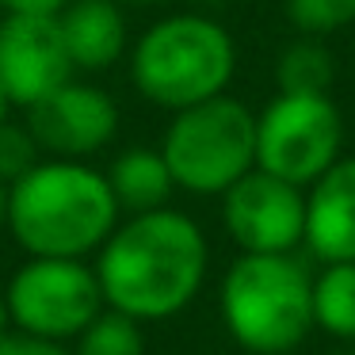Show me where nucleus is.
I'll return each instance as SVG.
<instances>
[{
	"label": "nucleus",
	"instance_id": "15",
	"mask_svg": "<svg viewBox=\"0 0 355 355\" xmlns=\"http://www.w3.org/2000/svg\"><path fill=\"white\" fill-rule=\"evenodd\" d=\"M279 92H329L332 85V54L317 39H298L275 62Z\"/></svg>",
	"mask_w": 355,
	"mask_h": 355
},
{
	"label": "nucleus",
	"instance_id": "10",
	"mask_svg": "<svg viewBox=\"0 0 355 355\" xmlns=\"http://www.w3.org/2000/svg\"><path fill=\"white\" fill-rule=\"evenodd\" d=\"M77 77L54 16H0V88L16 111L35 107Z\"/></svg>",
	"mask_w": 355,
	"mask_h": 355
},
{
	"label": "nucleus",
	"instance_id": "6",
	"mask_svg": "<svg viewBox=\"0 0 355 355\" xmlns=\"http://www.w3.org/2000/svg\"><path fill=\"white\" fill-rule=\"evenodd\" d=\"M4 298H8L12 329L58 344L77 340L107 309L92 263L58 260V256H27L12 271Z\"/></svg>",
	"mask_w": 355,
	"mask_h": 355
},
{
	"label": "nucleus",
	"instance_id": "23",
	"mask_svg": "<svg viewBox=\"0 0 355 355\" xmlns=\"http://www.w3.org/2000/svg\"><path fill=\"white\" fill-rule=\"evenodd\" d=\"M123 8H157V4H176V0H115Z\"/></svg>",
	"mask_w": 355,
	"mask_h": 355
},
{
	"label": "nucleus",
	"instance_id": "24",
	"mask_svg": "<svg viewBox=\"0 0 355 355\" xmlns=\"http://www.w3.org/2000/svg\"><path fill=\"white\" fill-rule=\"evenodd\" d=\"M12 329V313H8V298H4V291H0V336Z\"/></svg>",
	"mask_w": 355,
	"mask_h": 355
},
{
	"label": "nucleus",
	"instance_id": "11",
	"mask_svg": "<svg viewBox=\"0 0 355 355\" xmlns=\"http://www.w3.org/2000/svg\"><path fill=\"white\" fill-rule=\"evenodd\" d=\"M302 241L324 263H355V157H340L313 180Z\"/></svg>",
	"mask_w": 355,
	"mask_h": 355
},
{
	"label": "nucleus",
	"instance_id": "21",
	"mask_svg": "<svg viewBox=\"0 0 355 355\" xmlns=\"http://www.w3.org/2000/svg\"><path fill=\"white\" fill-rule=\"evenodd\" d=\"M8 233V187L0 184V237Z\"/></svg>",
	"mask_w": 355,
	"mask_h": 355
},
{
	"label": "nucleus",
	"instance_id": "14",
	"mask_svg": "<svg viewBox=\"0 0 355 355\" xmlns=\"http://www.w3.org/2000/svg\"><path fill=\"white\" fill-rule=\"evenodd\" d=\"M313 324L355 340V263H329L313 279Z\"/></svg>",
	"mask_w": 355,
	"mask_h": 355
},
{
	"label": "nucleus",
	"instance_id": "22",
	"mask_svg": "<svg viewBox=\"0 0 355 355\" xmlns=\"http://www.w3.org/2000/svg\"><path fill=\"white\" fill-rule=\"evenodd\" d=\"M12 115H16V103H12V96L0 88V123H8Z\"/></svg>",
	"mask_w": 355,
	"mask_h": 355
},
{
	"label": "nucleus",
	"instance_id": "5",
	"mask_svg": "<svg viewBox=\"0 0 355 355\" xmlns=\"http://www.w3.org/2000/svg\"><path fill=\"white\" fill-rule=\"evenodd\" d=\"M161 157L168 161L180 191L225 195L245 172L256 168V115L225 92L172 111Z\"/></svg>",
	"mask_w": 355,
	"mask_h": 355
},
{
	"label": "nucleus",
	"instance_id": "19",
	"mask_svg": "<svg viewBox=\"0 0 355 355\" xmlns=\"http://www.w3.org/2000/svg\"><path fill=\"white\" fill-rule=\"evenodd\" d=\"M0 355H73V352L58 340H42V336H31V332L8 329L0 336Z\"/></svg>",
	"mask_w": 355,
	"mask_h": 355
},
{
	"label": "nucleus",
	"instance_id": "4",
	"mask_svg": "<svg viewBox=\"0 0 355 355\" xmlns=\"http://www.w3.org/2000/svg\"><path fill=\"white\" fill-rule=\"evenodd\" d=\"M218 302L230 336L256 355L291 352L313 324V279L291 252H241Z\"/></svg>",
	"mask_w": 355,
	"mask_h": 355
},
{
	"label": "nucleus",
	"instance_id": "16",
	"mask_svg": "<svg viewBox=\"0 0 355 355\" xmlns=\"http://www.w3.org/2000/svg\"><path fill=\"white\" fill-rule=\"evenodd\" d=\"M73 355H146L141 321L119 313V309H103V313L77 336Z\"/></svg>",
	"mask_w": 355,
	"mask_h": 355
},
{
	"label": "nucleus",
	"instance_id": "12",
	"mask_svg": "<svg viewBox=\"0 0 355 355\" xmlns=\"http://www.w3.org/2000/svg\"><path fill=\"white\" fill-rule=\"evenodd\" d=\"M54 19L77 73H107L130 54V19L115 0H69Z\"/></svg>",
	"mask_w": 355,
	"mask_h": 355
},
{
	"label": "nucleus",
	"instance_id": "20",
	"mask_svg": "<svg viewBox=\"0 0 355 355\" xmlns=\"http://www.w3.org/2000/svg\"><path fill=\"white\" fill-rule=\"evenodd\" d=\"M69 0H0V16H58Z\"/></svg>",
	"mask_w": 355,
	"mask_h": 355
},
{
	"label": "nucleus",
	"instance_id": "8",
	"mask_svg": "<svg viewBox=\"0 0 355 355\" xmlns=\"http://www.w3.org/2000/svg\"><path fill=\"white\" fill-rule=\"evenodd\" d=\"M24 123L31 130L42 157H62V161H88L103 153L119 138V103L107 88L92 80H65L62 88L24 111Z\"/></svg>",
	"mask_w": 355,
	"mask_h": 355
},
{
	"label": "nucleus",
	"instance_id": "25",
	"mask_svg": "<svg viewBox=\"0 0 355 355\" xmlns=\"http://www.w3.org/2000/svg\"><path fill=\"white\" fill-rule=\"evenodd\" d=\"M344 355H355V352H344Z\"/></svg>",
	"mask_w": 355,
	"mask_h": 355
},
{
	"label": "nucleus",
	"instance_id": "7",
	"mask_svg": "<svg viewBox=\"0 0 355 355\" xmlns=\"http://www.w3.org/2000/svg\"><path fill=\"white\" fill-rule=\"evenodd\" d=\"M344 119L329 92H279L256 115V168L306 187L340 161Z\"/></svg>",
	"mask_w": 355,
	"mask_h": 355
},
{
	"label": "nucleus",
	"instance_id": "18",
	"mask_svg": "<svg viewBox=\"0 0 355 355\" xmlns=\"http://www.w3.org/2000/svg\"><path fill=\"white\" fill-rule=\"evenodd\" d=\"M39 161H42V149L35 146L27 123H16V119L0 123V184L12 187L19 176H27Z\"/></svg>",
	"mask_w": 355,
	"mask_h": 355
},
{
	"label": "nucleus",
	"instance_id": "3",
	"mask_svg": "<svg viewBox=\"0 0 355 355\" xmlns=\"http://www.w3.org/2000/svg\"><path fill=\"white\" fill-rule=\"evenodd\" d=\"M130 85L161 111H184L214 100L237 73L233 35L202 12H172L130 42Z\"/></svg>",
	"mask_w": 355,
	"mask_h": 355
},
{
	"label": "nucleus",
	"instance_id": "13",
	"mask_svg": "<svg viewBox=\"0 0 355 355\" xmlns=\"http://www.w3.org/2000/svg\"><path fill=\"white\" fill-rule=\"evenodd\" d=\"M111 184L119 210L123 214H146V210L168 207L176 180L168 172V161L161 157V149L149 146H130L111 161V168L103 172Z\"/></svg>",
	"mask_w": 355,
	"mask_h": 355
},
{
	"label": "nucleus",
	"instance_id": "9",
	"mask_svg": "<svg viewBox=\"0 0 355 355\" xmlns=\"http://www.w3.org/2000/svg\"><path fill=\"white\" fill-rule=\"evenodd\" d=\"M222 222L241 252H291L306 237V195L252 168L222 195Z\"/></svg>",
	"mask_w": 355,
	"mask_h": 355
},
{
	"label": "nucleus",
	"instance_id": "2",
	"mask_svg": "<svg viewBox=\"0 0 355 355\" xmlns=\"http://www.w3.org/2000/svg\"><path fill=\"white\" fill-rule=\"evenodd\" d=\"M111 184L88 161L42 157L8 187V233L27 256L88 260L119 225Z\"/></svg>",
	"mask_w": 355,
	"mask_h": 355
},
{
	"label": "nucleus",
	"instance_id": "1",
	"mask_svg": "<svg viewBox=\"0 0 355 355\" xmlns=\"http://www.w3.org/2000/svg\"><path fill=\"white\" fill-rule=\"evenodd\" d=\"M207 237L184 210L126 214L96 252V279L107 309L134 321H164L187 309L207 279Z\"/></svg>",
	"mask_w": 355,
	"mask_h": 355
},
{
	"label": "nucleus",
	"instance_id": "17",
	"mask_svg": "<svg viewBox=\"0 0 355 355\" xmlns=\"http://www.w3.org/2000/svg\"><path fill=\"white\" fill-rule=\"evenodd\" d=\"M283 12L309 39L355 24V0H283Z\"/></svg>",
	"mask_w": 355,
	"mask_h": 355
}]
</instances>
